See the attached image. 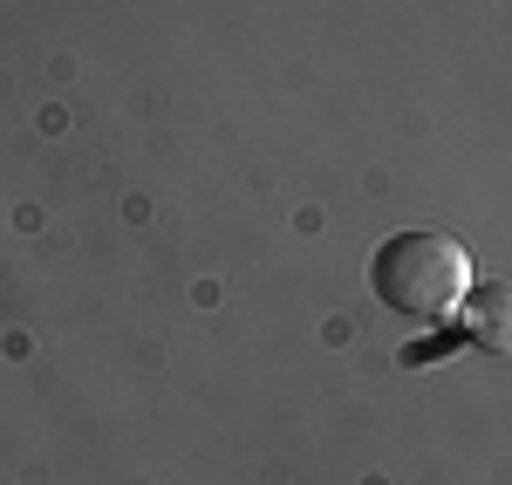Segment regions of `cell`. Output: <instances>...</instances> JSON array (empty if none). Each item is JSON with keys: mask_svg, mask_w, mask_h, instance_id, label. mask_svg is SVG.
Segmentation results:
<instances>
[{"mask_svg": "<svg viewBox=\"0 0 512 485\" xmlns=\"http://www.w3.org/2000/svg\"><path fill=\"white\" fill-rule=\"evenodd\" d=\"M369 287L390 315L437 328L458 315V301L472 287V253L451 233H390L369 253Z\"/></svg>", "mask_w": 512, "mask_h": 485, "instance_id": "cell-1", "label": "cell"}, {"mask_svg": "<svg viewBox=\"0 0 512 485\" xmlns=\"http://www.w3.org/2000/svg\"><path fill=\"white\" fill-rule=\"evenodd\" d=\"M458 328L485 356H512V281H472L458 301Z\"/></svg>", "mask_w": 512, "mask_h": 485, "instance_id": "cell-2", "label": "cell"}]
</instances>
